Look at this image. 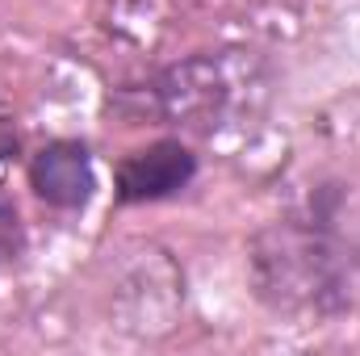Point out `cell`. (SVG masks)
<instances>
[{"label": "cell", "mask_w": 360, "mask_h": 356, "mask_svg": "<svg viewBox=\"0 0 360 356\" xmlns=\"http://www.w3.org/2000/svg\"><path fill=\"white\" fill-rule=\"evenodd\" d=\"M30 248V231H25V218L17 210V201L8 193H0V268H13Z\"/></svg>", "instance_id": "cell-5"}, {"label": "cell", "mask_w": 360, "mask_h": 356, "mask_svg": "<svg viewBox=\"0 0 360 356\" xmlns=\"http://www.w3.org/2000/svg\"><path fill=\"white\" fill-rule=\"evenodd\" d=\"M201 172L197 151L176 139H151L126 155H117L113 164V201L117 205H155V201H172L180 197Z\"/></svg>", "instance_id": "cell-3"}, {"label": "cell", "mask_w": 360, "mask_h": 356, "mask_svg": "<svg viewBox=\"0 0 360 356\" xmlns=\"http://www.w3.org/2000/svg\"><path fill=\"white\" fill-rule=\"evenodd\" d=\"M130 105V126H143L151 117L155 126H193V130H218L222 113L231 105V84L222 76V63L214 55H188L184 63L164 68L147 80V89L122 92Z\"/></svg>", "instance_id": "cell-2"}, {"label": "cell", "mask_w": 360, "mask_h": 356, "mask_svg": "<svg viewBox=\"0 0 360 356\" xmlns=\"http://www.w3.org/2000/svg\"><path fill=\"white\" fill-rule=\"evenodd\" d=\"M252 293L272 314L340 319L356 306L360 252L340 231V193H314L248 243Z\"/></svg>", "instance_id": "cell-1"}, {"label": "cell", "mask_w": 360, "mask_h": 356, "mask_svg": "<svg viewBox=\"0 0 360 356\" xmlns=\"http://www.w3.org/2000/svg\"><path fill=\"white\" fill-rule=\"evenodd\" d=\"M25 184L30 193L59 214H80L96 197V164L89 143L80 139H51L25 160Z\"/></svg>", "instance_id": "cell-4"}]
</instances>
